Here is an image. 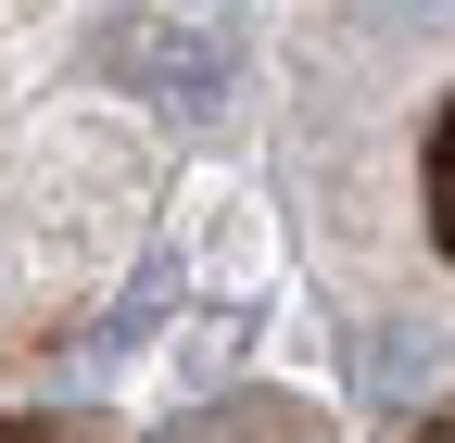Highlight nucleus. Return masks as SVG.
I'll list each match as a JSON object with an SVG mask.
<instances>
[{"mask_svg":"<svg viewBox=\"0 0 455 443\" xmlns=\"http://www.w3.org/2000/svg\"><path fill=\"white\" fill-rule=\"evenodd\" d=\"M430 367H443V342H430L418 317L367 329V393H392V406H405V393H430Z\"/></svg>","mask_w":455,"mask_h":443,"instance_id":"nucleus-1","label":"nucleus"}]
</instances>
